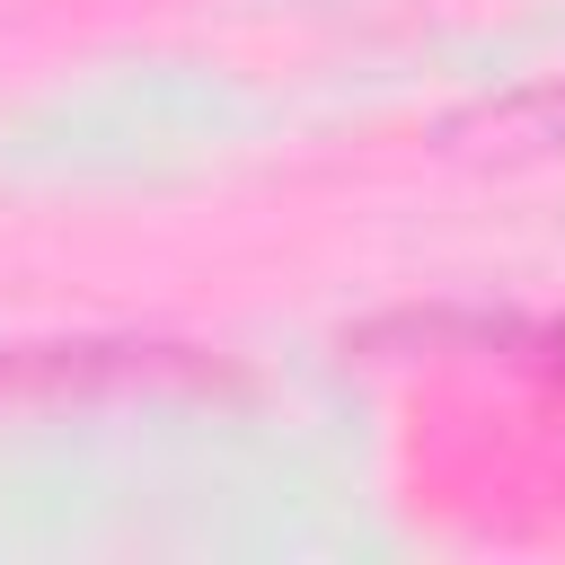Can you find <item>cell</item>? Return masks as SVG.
<instances>
[{"instance_id":"obj_1","label":"cell","mask_w":565,"mask_h":565,"mask_svg":"<svg viewBox=\"0 0 565 565\" xmlns=\"http://www.w3.org/2000/svg\"><path fill=\"white\" fill-rule=\"evenodd\" d=\"M159 380H221L194 344H9L0 397H62V388H159Z\"/></svg>"},{"instance_id":"obj_2","label":"cell","mask_w":565,"mask_h":565,"mask_svg":"<svg viewBox=\"0 0 565 565\" xmlns=\"http://www.w3.org/2000/svg\"><path fill=\"white\" fill-rule=\"evenodd\" d=\"M441 150H459V159H494V168H512V159H556V150H565V79L512 88V97H494V106L441 124Z\"/></svg>"}]
</instances>
